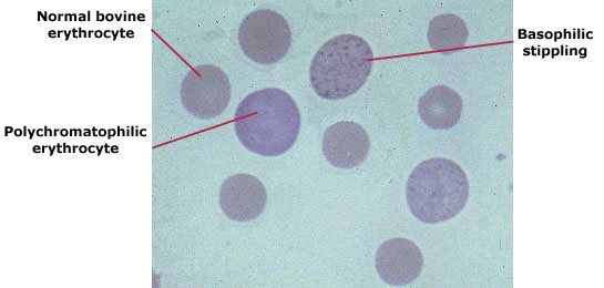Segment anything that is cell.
<instances>
[{"mask_svg": "<svg viewBox=\"0 0 604 288\" xmlns=\"http://www.w3.org/2000/svg\"><path fill=\"white\" fill-rule=\"evenodd\" d=\"M300 113L296 102L285 91L267 88L244 97L235 112L237 138L248 151L277 156L296 142Z\"/></svg>", "mask_w": 604, "mask_h": 288, "instance_id": "1", "label": "cell"}, {"mask_svg": "<svg viewBox=\"0 0 604 288\" xmlns=\"http://www.w3.org/2000/svg\"><path fill=\"white\" fill-rule=\"evenodd\" d=\"M470 185L460 165L444 157L420 163L410 174L406 198L412 215L426 224L455 217L465 206Z\"/></svg>", "mask_w": 604, "mask_h": 288, "instance_id": "2", "label": "cell"}, {"mask_svg": "<svg viewBox=\"0 0 604 288\" xmlns=\"http://www.w3.org/2000/svg\"><path fill=\"white\" fill-rule=\"evenodd\" d=\"M373 62L368 42L355 34H339L316 52L309 69L314 91L325 100L356 93L367 81Z\"/></svg>", "mask_w": 604, "mask_h": 288, "instance_id": "3", "label": "cell"}, {"mask_svg": "<svg viewBox=\"0 0 604 288\" xmlns=\"http://www.w3.org/2000/svg\"><path fill=\"white\" fill-rule=\"evenodd\" d=\"M238 42L250 60L258 64H272L288 52L291 32L281 14L269 9H259L242 21Z\"/></svg>", "mask_w": 604, "mask_h": 288, "instance_id": "4", "label": "cell"}, {"mask_svg": "<svg viewBox=\"0 0 604 288\" xmlns=\"http://www.w3.org/2000/svg\"><path fill=\"white\" fill-rule=\"evenodd\" d=\"M229 99L231 86L226 73L212 64L190 70L181 85L183 106L202 120H212L222 114Z\"/></svg>", "mask_w": 604, "mask_h": 288, "instance_id": "5", "label": "cell"}, {"mask_svg": "<svg viewBox=\"0 0 604 288\" xmlns=\"http://www.w3.org/2000/svg\"><path fill=\"white\" fill-rule=\"evenodd\" d=\"M423 258L418 246L407 238L383 241L376 254V269L380 278L391 286L414 281L422 269Z\"/></svg>", "mask_w": 604, "mask_h": 288, "instance_id": "6", "label": "cell"}, {"mask_svg": "<svg viewBox=\"0 0 604 288\" xmlns=\"http://www.w3.org/2000/svg\"><path fill=\"white\" fill-rule=\"evenodd\" d=\"M370 140L365 128L352 121H340L326 128L323 153L332 166L350 168L368 156Z\"/></svg>", "mask_w": 604, "mask_h": 288, "instance_id": "7", "label": "cell"}, {"mask_svg": "<svg viewBox=\"0 0 604 288\" xmlns=\"http://www.w3.org/2000/svg\"><path fill=\"white\" fill-rule=\"evenodd\" d=\"M263 183L250 174L228 177L219 189V206L224 214L237 222H249L262 214L266 204Z\"/></svg>", "mask_w": 604, "mask_h": 288, "instance_id": "8", "label": "cell"}, {"mask_svg": "<svg viewBox=\"0 0 604 288\" xmlns=\"http://www.w3.org/2000/svg\"><path fill=\"white\" fill-rule=\"evenodd\" d=\"M463 101L459 93L446 85L428 89L418 102L421 121L432 130H449L460 120Z\"/></svg>", "mask_w": 604, "mask_h": 288, "instance_id": "9", "label": "cell"}, {"mask_svg": "<svg viewBox=\"0 0 604 288\" xmlns=\"http://www.w3.org/2000/svg\"><path fill=\"white\" fill-rule=\"evenodd\" d=\"M465 22L457 14L446 13L432 18L427 38L436 51L452 52L462 49L468 40Z\"/></svg>", "mask_w": 604, "mask_h": 288, "instance_id": "10", "label": "cell"}]
</instances>
